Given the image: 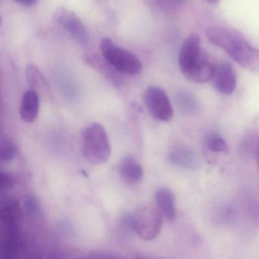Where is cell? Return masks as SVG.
Masks as SVG:
<instances>
[{"label": "cell", "mask_w": 259, "mask_h": 259, "mask_svg": "<svg viewBox=\"0 0 259 259\" xmlns=\"http://www.w3.org/2000/svg\"><path fill=\"white\" fill-rule=\"evenodd\" d=\"M209 41L225 51L234 61L250 71L259 69V50L251 45L239 31L221 26L207 28Z\"/></svg>", "instance_id": "1"}, {"label": "cell", "mask_w": 259, "mask_h": 259, "mask_svg": "<svg viewBox=\"0 0 259 259\" xmlns=\"http://www.w3.org/2000/svg\"><path fill=\"white\" fill-rule=\"evenodd\" d=\"M217 64L218 63L214 59L203 50L196 66L186 78L194 83H204L210 81Z\"/></svg>", "instance_id": "9"}, {"label": "cell", "mask_w": 259, "mask_h": 259, "mask_svg": "<svg viewBox=\"0 0 259 259\" xmlns=\"http://www.w3.org/2000/svg\"><path fill=\"white\" fill-rule=\"evenodd\" d=\"M256 160H257V167L259 169V138L257 139L255 147Z\"/></svg>", "instance_id": "25"}, {"label": "cell", "mask_w": 259, "mask_h": 259, "mask_svg": "<svg viewBox=\"0 0 259 259\" xmlns=\"http://www.w3.org/2000/svg\"><path fill=\"white\" fill-rule=\"evenodd\" d=\"M22 217V209L19 202L16 200H10L3 204L0 210L1 221L6 227L17 226Z\"/></svg>", "instance_id": "16"}, {"label": "cell", "mask_w": 259, "mask_h": 259, "mask_svg": "<svg viewBox=\"0 0 259 259\" xmlns=\"http://www.w3.org/2000/svg\"><path fill=\"white\" fill-rule=\"evenodd\" d=\"M205 145L210 151L215 153L225 152L228 150L227 142L221 136L211 134L207 136Z\"/></svg>", "instance_id": "20"}, {"label": "cell", "mask_w": 259, "mask_h": 259, "mask_svg": "<svg viewBox=\"0 0 259 259\" xmlns=\"http://www.w3.org/2000/svg\"><path fill=\"white\" fill-rule=\"evenodd\" d=\"M119 172L122 180L128 184L139 183L145 174L140 162L130 155L123 157L119 164Z\"/></svg>", "instance_id": "10"}, {"label": "cell", "mask_w": 259, "mask_h": 259, "mask_svg": "<svg viewBox=\"0 0 259 259\" xmlns=\"http://www.w3.org/2000/svg\"><path fill=\"white\" fill-rule=\"evenodd\" d=\"M144 101L151 116L156 120L169 122L174 116L172 104L166 92L157 86H151L145 91Z\"/></svg>", "instance_id": "5"}, {"label": "cell", "mask_w": 259, "mask_h": 259, "mask_svg": "<svg viewBox=\"0 0 259 259\" xmlns=\"http://www.w3.org/2000/svg\"><path fill=\"white\" fill-rule=\"evenodd\" d=\"M132 213L133 231L144 241L155 239L163 226V215L157 206L144 204Z\"/></svg>", "instance_id": "4"}, {"label": "cell", "mask_w": 259, "mask_h": 259, "mask_svg": "<svg viewBox=\"0 0 259 259\" xmlns=\"http://www.w3.org/2000/svg\"><path fill=\"white\" fill-rule=\"evenodd\" d=\"M174 1L176 3V4H179V3L183 2L184 0H174Z\"/></svg>", "instance_id": "27"}, {"label": "cell", "mask_w": 259, "mask_h": 259, "mask_svg": "<svg viewBox=\"0 0 259 259\" xmlns=\"http://www.w3.org/2000/svg\"><path fill=\"white\" fill-rule=\"evenodd\" d=\"M24 206H25V211L29 213V214H33V213H36L37 207H38L37 201H36L35 198L32 196L28 197L25 199Z\"/></svg>", "instance_id": "22"}, {"label": "cell", "mask_w": 259, "mask_h": 259, "mask_svg": "<svg viewBox=\"0 0 259 259\" xmlns=\"http://www.w3.org/2000/svg\"><path fill=\"white\" fill-rule=\"evenodd\" d=\"M202 51L201 38L198 34H190L183 42L179 54V66L185 77L196 66Z\"/></svg>", "instance_id": "7"}, {"label": "cell", "mask_w": 259, "mask_h": 259, "mask_svg": "<svg viewBox=\"0 0 259 259\" xmlns=\"http://www.w3.org/2000/svg\"><path fill=\"white\" fill-rule=\"evenodd\" d=\"M154 4H157L158 7L160 8H163V10H167V9H170L171 7H174L176 5V3L174 2V0H152Z\"/></svg>", "instance_id": "23"}, {"label": "cell", "mask_w": 259, "mask_h": 259, "mask_svg": "<svg viewBox=\"0 0 259 259\" xmlns=\"http://www.w3.org/2000/svg\"><path fill=\"white\" fill-rule=\"evenodd\" d=\"M177 100L179 108L184 113L187 114H193L198 111V104L197 100L190 93L181 92L177 95Z\"/></svg>", "instance_id": "18"}, {"label": "cell", "mask_w": 259, "mask_h": 259, "mask_svg": "<svg viewBox=\"0 0 259 259\" xmlns=\"http://www.w3.org/2000/svg\"><path fill=\"white\" fill-rule=\"evenodd\" d=\"M18 154V147L11 138L6 136L0 141V160L9 163L14 160Z\"/></svg>", "instance_id": "17"}, {"label": "cell", "mask_w": 259, "mask_h": 259, "mask_svg": "<svg viewBox=\"0 0 259 259\" xmlns=\"http://www.w3.org/2000/svg\"><path fill=\"white\" fill-rule=\"evenodd\" d=\"M53 19L56 23L64 28L80 45L84 47L89 45L90 34L89 31L80 18L74 12L60 7L54 12Z\"/></svg>", "instance_id": "6"}, {"label": "cell", "mask_w": 259, "mask_h": 259, "mask_svg": "<svg viewBox=\"0 0 259 259\" xmlns=\"http://www.w3.org/2000/svg\"><path fill=\"white\" fill-rule=\"evenodd\" d=\"M155 200L157 207L166 221H172L177 216L175 197L170 189L160 188L156 191Z\"/></svg>", "instance_id": "12"}, {"label": "cell", "mask_w": 259, "mask_h": 259, "mask_svg": "<svg viewBox=\"0 0 259 259\" xmlns=\"http://www.w3.org/2000/svg\"><path fill=\"white\" fill-rule=\"evenodd\" d=\"M84 61L92 69L101 72L105 76L108 77L110 80L117 83L119 81V76L117 71L105 60L104 57L101 58L99 56L95 54H89L84 56Z\"/></svg>", "instance_id": "14"}, {"label": "cell", "mask_w": 259, "mask_h": 259, "mask_svg": "<svg viewBox=\"0 0 259 259\" xmlns=\"http://www.w3.org/2000/svg\"><path fill=\"white\" fill-rule=\"evenodd\" d=\"M100 48L103 57L118 73L134 75L142 70V62L136 55L127 50L119 48L109 37L102 39Z\"/></svg>", "instance_id": "3"}, {"label": "cell", "mask_w": 259, "mask_h": 259, "mask_svg": "<svg viewBox=\"0 0 259 259\" xmlns=\"http://www.w3.org/2000/svg\"><path fill=\"white\" fill-rule=\"evenodd\" d=\"M205 1L206 2L208 3L209 4L215 5V4H217L219 2L220 0H205Z\"/></svg>", "instance_id": "26"}, {"label": "cell", "mask_w": 259, "mask_h": 259, "mask_svg": "<svg viewBox=\"0 0 259 259\" xmlns=\"http://www.w3.org/2000/svg\"><path fill=\"white\" fill-rule=\"evenodd\" d=\"M40 109V98L37 91L31 89L22 97L20 106V116L24 122L31 123L35 121Z\"/></svg>", "instance_id": "11"}, {"label": "cell", "mask_w": 259, "mask_h": 259, "mask_svg": "<svg viewBox=\"0 0 259 259\" xmlns=\"http://www.w3.org/2000/svg\"><path fill=\"white\" fill-rule=\"evenodd\" d=\"M210 81L213 89L221 95H231L236 87V75L233 66L227 62L218 63Z\"/></svg>", "instance_id": "8"}, {"label": "cell", "mask_w": 259, "mask_h": 259, "mask_svg": "<svg viewBox=\"0 0 259 259\" xmlns=\"http://www.w3.org/2000/svg\"><path fill=\"white\" fill-rule=\"evenodd\" d=\"M5 234L3 238L1 252L4 257H13L19 250L20 245V236L17 226L7 227Z\"/></svg>", "instance_id": "15"}, {"label": "cell", "mask_w": 259, "mask_h": 259, "mask_svg": "<svg viewBox=\"0 0 259 259\" xmlns=\"http://www.w3.org/2000/svg\"><path fill=\"white\" fill-rule=\"evenodd\" d=\"M14 1L25 7H33L37 3V0H14Z\"/></svg>", "instance_id": "24"}, {"label": "cell", "mask_w": 259, "mask_h": 259, "mask_svg": "<svg viewBox=\"0 0 259 259\" xmlns=\"http://www.w3.org/2000/svg\"><path fill=\"white\" fill-rule=\"evenodd\" d=\"M26 75L30 84L34 87V90L37 89H40L42 88L48 87L46 79L44 77L43 74L40 72V69L34 66V65H28L26 68Z\"/></svg>", "instance_id": "19"}, {"label": "cell", "mask_w": 259, "mask_h": 259, "mask_svg": "<svg viewBox=\"0 0 259 259\" xmlns=\"http://www.w3.org/2000/svg\"><path fill=\"white\" fill-rule=\"evenodd\" d=\"M82 152L91 164H103L110 158L111 147L107 132L101 124L94 122L83 130Z\"/></svg>", "instance_id": "2"}, {"label": "cell", "mask_w": 259, "mask_h": 259, "mask_svg": "<svg viewBox=\"0 0 259 259\" xmlns=\"http://www.w3.org/2000/svg\"><path fill=\"white\" fill-rule=\"evenodd\" d=\"M169 160L172 164L186 169H193L198 164L196 154L190 148L183 145H176L169 151Z\"/></svg>", "instance_id": "13"}, {"label": "cell", "mask_w": 259, "mask_h": 259, "mask_svg": "<svg viewBox=\"0 0 259 259\" xmlns=\"http://www.w3.org/2000/svg\"><path fill=\"white\" fill-rule=\"evenodd\" d=\"M14 179L10 174L1 172V175H0V186H1V189H11L14 186Z\"/></svg>", "instance_id": "21"}]
</instances>
